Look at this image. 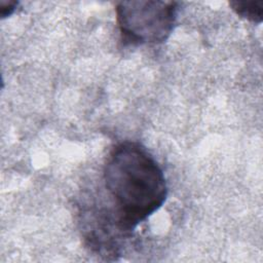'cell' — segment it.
<instances>
[{
	"instance_id": "obj_4",
	"label": "cell",
	"mask_w": 263,
	"mask_h": 263,
	"mask_svg": "<svg viewBox=\"0 0 263 263\" xmlns=\"http://www.w3.org/2000/svg\"><path fill=\"white\" fill-rule=\"evenodd\" d=\"M230 7L239 15L252 23L260 24L263 20V1H230Z\"/></svg>"
},
{
	"instance_id": "obj_1",
	"label": "cell",
	"mask_w": 263,
	"mask_h": 263,
	"mask_svg": "<svg viewBox=\"0 0 263 263\" xmlns=\"http://www.w3.org/2000/svg\"><path fill=\"white\" fill-rule=\"evenodd\" d=\"M103 182L120 226L130 235L167 196L163 171L138 142L124 141L112 148L104 164Z\"/></svg>"
},
{
	"instance_id": "obj_2",
	"label": "cell",
	"mask_w": 263,
	"mask_h": 263,
	"mask_svg": "<svg viewBox=\"0 0 263 263\" xmlns=\"http://www.w3.org/2000/svg\"><path fill=\"white\" fill-rule=\"evenodd\" d=\"M178 2L122 1L116 5L121 40L126 45L163 43L174 30Z\"/></svg>"
},
{
	"instance_id": "obj_5",
	"label": "cell",
	"mask_w": 263,
	"mask_h": 263,
	"mask_svg": "<svg viewBox=\"0 0 263 263\" xmlns=\"http://www.w3.org/2000/svg\"><path fill=\"white\" fill-rule=\"evenodd\" d=\"M17 4H18L17 1H12V0L4 1V0H1L0 1L1 17L4 18V17H7V16L11 15L13 13V11L15 10Z\"/></svg>"
},
{
	"instance_id": "obj_3",
	"label": "cell",
	"mask_w": 263,
	"mask_h": 263,
	"mask_svg": "<svg viewBox=\"0 0 263 263\" xmlns=\"http://www.w3.org/2000/svg\"><path fill=\"white\" fill-rule=\"evenodd\" d=\"M79 224L86 248L105 260H117L124 242L132 237L122 229L113 210L100 204L82 205Z\"/></svg>"
}]
</instances>
